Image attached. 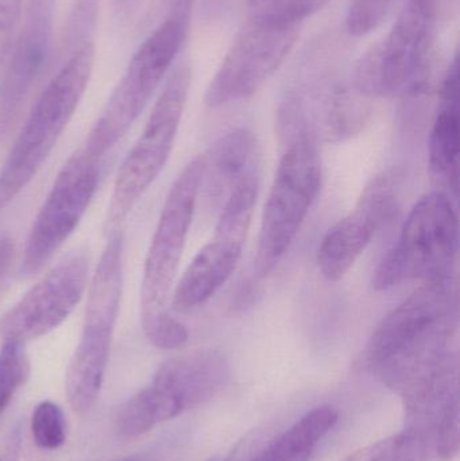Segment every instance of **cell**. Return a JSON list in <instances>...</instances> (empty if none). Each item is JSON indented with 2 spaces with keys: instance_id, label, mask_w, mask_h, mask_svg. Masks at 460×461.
<instances>
[{
  "instance_id": "1",
  "label": "cell",
  "mask_w": 460,
  "mask_h": 461,
  "mask_svg": "<svg viewBox=\"0 0 460 461\" xmlns=\"http://www.w3.org/2000/svg\"><path fill=\"white\" fill-rule=\"evenodd\" d=\"M455 327L453 279L423 284L381 320L365 351L367 366L404 395L456 359Z\"/></svg>"
},
{
  "instance_id": "11",
  "label": "cell",
  "mask_w": 460,
  "mask_h": 461,
  "mask_svg": "<svg viewBox=\"0 0 460 461\" xmlns=\"http://www.w3.org/2000/svg\"><path fill=\"white\" fill-rule=\"evenodd\" d=\"M102 159L81 148L68 159L27 236L22 257L24 278L40 273L80 224L94 200Z\"/></svg>"
},
{
  "instance_id": "9",
  "label": "cell",
  "mask_w": 460,
  "mask_h": 461,
  "mask_svg": "<svg viewBox=\"0 0 460 461\" xmlns=\"http://www.w3.org/2000/svg\"><path fill=\"white\" fill-rule=\"evenodd\" d=\"M440 0H407L391 32L356 62L354 86L367 97L404 95L434 59Z\"/></svg>"
},
{
  "instance_id": "22",
  "label": "cell",
  "mask_w": 460,
  "mask_h": 461,
  "mask_svg": "<svg viewBox=\"0 0 460 461\" xmlns=\"http://www.w3.org/2000/svg\"><path fill=\"white\" fill-rule=\"evenodd\" d=\"M30 360L23 343L5 340L0 348V417L30 376Z\"/></svg>"
},
{
  "instance_id": "4",
  "label": "cell",
  "mask_w": 460,
  "mask_h": 461,
  "mask_svg": "<svg viewBox=\"0 0 460 461\" xmlns=\"http://www.w3.org/2000/svg\"><path fill=\"white\" fill-rule=\"evenodd\" d=\"M123 233L111 230L88 285L80 340L68 366L65 394L76 413H86L99 398L123 293Z\"/></svg>"
},
{
  "instance_id": "15",
  "label": "cell",
  "mask_w": 460,
  "mask_h": 461,
  "mask_svg": "<svg viewBox=\"0 0 460 461\" xmlns=\"http://www.w3.org/2000/svg\"><path fill=\"white\" fill-rule=\"evenodd\" d=\"M245 243L215 230L175 285L170 309L185 314L204 305L234 274Z\"/></svg>"
},
{
  "instance_id": "13",
  "label": "cell",
  "mask_w": 460,
  "mask_h": 461,
  "mask_svg": "<svg viewBox=\"0 0 460 461\" xmlns=\"http://www.w3.org/2000/svg\"><path fill=\"white\" fill-rule=\"evenodd\" d=\"M53 0H30L0 77V143L5 142L21 118L24 103L48 61L50 50Z\"/></svg>"
},
{
  "instance_id": "12",
  "label": "cell",
  "mask_w": 460,
  "mask_h": 461,
  "mask_svg": "<svg viewBox=\"0 0 460 461\" xmlns=\"http://www.w3.org/2000/svg\"><path fill=\"white\" fill-rule=\"evenodd\" d=\"M88 285L89 255L76 249L2 317L0 338L24 344L57 330L83 300Z\"/></svg>"
},
{
  "instance_id": "5",
  "label": "cell",
  "mask_w": 460,
  "mask_h": 461,
  "mask_svg": "<svg viewBox=\"0 0 460 461\" xmlns=\"http://www.w3.org/2000/svg\"><path fill=\"white\" fill-rule=\"evenodd\" d=\"M458 244L453 202L445 192H431L413 205L399 239L378 265L373 286L388 290L410 281H451Z\"/></svg>"
},
{
  "instance_id": "29",
  "label": "cell",
  "mask_w": 460,
  "mask_h": 461,
  "mask_svg": "<svg viewBox=\"0 0 460 461\" xmlns=\"http://www.w3.org/2000/svg\"><path fill=\"white\" fill-rule=\"evenodd\" d=\"M194 0H167V16L191 18L192 5Z\"/></svg>"
},
{
  "instance_id": "16",
  "label": "cell",
  "mask_w": 460,
  "mask_h": 461,
  "mask_svg": "<svg viewBox=\"0 0 460 461\" xmlns=\"http://www.w3.org/2000/svg\"><path fill=\"white\" fill-rule=\"evenodd\" d=\"M229 378V362L221 352L197 349L165 362L151 384L172 395L185 411L212 400Z\"/></svg>"
},
{
  "instance_id": "30",
  "label": "cell",
  "mask_w": 460,
  "mask_h": 461,
  "mask_svg": "<svg viewBox=\"0 0 460 461\" xmlns=\"http://www.w3.org/2000/svg\"><path fill=\"white\" fill-rule=\"evenodd\" d=\"M118 461H140V460H138L137 457H126V459H122V460H118Z\"/></svg>"
},
{
  "instance_id": "23",
  "label": "cell",
  "mask_w": 460,
  "mask_h": 461,
  "mask_svg": "<svg viewBox=\"0 0 460 461\" xmlns=\"http://www.w3.org/2000/svg\"><path fill=\"white\" fill-rule=\"evenodd\" d=\"M329 0H248V15L285 24H302Z\"/></svg>"
},
{
  "instance_id": "28",
  "label": "cell",
  "mask_w": 460,
  "mask_h": 461,
  "mask_svg": "<svg viewBox=\"0 0 460 461\" xmlns=\"http://www.w3.org/2000/svg\"><path fill=\"white\" fill-rule=\"evenodd\" d=\"M14 257V243L7 236H0V282L10 268Z\"/></svg>"
},
{
  "instance_id": "7",
  "label": "cell",
  "mask_w": 460,
  "mask_h": 461,
  "mask_svg": "<svg viewBox=\"0 0 460 461\" xmlns=\"http://www.w3.org/2000/svg\"><path fill=\"white\" fill-rule=\"evenodd\" d=\"M323 178L318 143L307 135L291 138L269 191L261 227L256 268L266 276L285 257L318 199Z\"/></svg>"
},
{
  "instance_id": "21",
  "label": "cell",
  "mask_w": 460,
  "mask_h": 461,
  "mask_svg": "<svg viewBox=\"0 0 460 461\" xmlns=\"http://www.w3.org/2000/svg\"><path fill=\"white\" fill-rule=\"evenodd\" d=\"M439 459L435 438L427 433L405 429L351 454L343 461H435Z\"/></svg>"
},
{
  "instance_id": "26",
  "label": "cell",
  "mask_w": 460,
  "mask_h": 461,
  "mask_svg": "<svg viewBox=\"0 0 460 461\" xmlns=\"http://www.w3.org/2000/svg\"><path fill=\"white\" fill-rule=\"evenodd\" d=\"M97 0H77L75 10L70 16L69 26L67 30V41L73 50L84 43L92 41L89 38L96 23Z\"/></svg>"
},
{
  "instance_id": "6",
  "label": "cell",
  "mask_w": 460,
  "mask_h": 461,
  "mask_svg": "<svg viewBox=\"0 0 460 461\" xmlns=\"http://www.w3.org/2000/svg\"><path fill=\"white\" fill-rule=\"evenodd\" d=\"M189 19L165 16L130 59L84 149L103 159L127 134L169 72L188 34Z\"/></svg>"
},
{
  "instance_id": "17",
  "label": "cell",
  "mask_w": 460,
  "mask_h": 461,
  "mask_svg": "<svg viewBox=\"0 0 460 461\" xmlns=\"http://www.w3.org/2000/svg\"><path fill=\"white\" fill-rule=\"evenodd\" d=\"M200 194L210 207L223 205L243 180L259 172L258 143L251 130L240 127L219 138L203 154Z\"/></svg>"
},
{
  "instance_id": "2",
  "label": "cell",
  "mask_w": 460,
  "mask_h": 461,
  "mask_svg": "<svg viewBox=\"0 0 460 461\" xmlns=\"http://www.w3.org/2000/svg\"><path fill=\"white\" fill-rule=\"evenodd\" d=\"M202 170V156L194 157L170 186L146 255L140 321L146 338L157 348L178 349L188 341V330L173 316L170 300L199 202Z\"/></svg>"
},
{
  "instance_id": "10",
  "label": "cell",
  "mask_w": 460,
  "mask_h": 461,
  "mask_svg": "<svg viewBox=\"0 0 460 461\" xmlns=\"http://www.w3.org/2000/svg\"><path fill=\"white\" fill-rule=\"evenodd\" d=\"M302 24L246 18L205 92V104L223 107L248 99L285 61L300 37Z\"/></svg>"
},
{
  "instance_id": "3",
  "label": "cell",
  "mask_w": 460,
  "mask_h": 461,
  "mask_svg": "<svg viewBox=\"0 0 460 461\" xmlns=\"http://www.w3.org/2000/svg\"><path fill=\"white\" fill-rule=\"evenodd\" d=\"M49 81L0 170V212L32 183L56 148L88 88L95 45L84 43Z\"/></svg>"
},
{
  "instance_id": "20",
  "label": "cell",
  "mask_w": 460,
  "mask_h": 461,
  "mask_svg": "<svg viewBox=\"0 0 460 461\" xmlns=\"http://www.w3.org/2000/svg\"><path fill=\"white\" fill-rule=\"evenodd\" d=\"M183 411L172 395L151 384L122 406L116 417V429L123 438H138Z\"/></svg>"
},
{
  "instance_id": "27",
  "label": "cell",
  "mask_w": 460,
  "mask_h": 461,
  "mask_svg": "<svg viewBox=\"0 0 460 461\" xmlns=\"http://www.w3.org/2000/svg\"><path fill=\"white\" fill-rule=\"evenodd\" d=\"M23 0H0V69L18 37Z\"/></svg>"
},
{
  "instance_id": "8",
  "label": "cell",
  "mask_w": 460,
  "mask_h": 461,
  "mask_svg": "<svg viewBox=\"0 0 460 461\" xmlns=\"http://www.w3.org/2000/svg\"><path fill=\"white\" fill-rule=\"evenodd\" d=\"M191 81V64L184 59L167 78L142 134L122 162L105 218L108 233L126 221L164 170L177 138Z\"/></svg>"
},
{
  "instance_id": "25",
  "label": "cell",
  "mask_w": 460,
  "mask_h": 461,
  "mask_svg": "<svg viewBox=\"0 0 460 461\" xmlns=\"http://www.w3.org/2000/svg\"><path fill=\"white\" fill-rule=\"evenodd\" d=\"M397 0H351L346 16V27L354 37H364L377 29Z\"/></svg>"
},
{
  "instance_id": "24",
  "label": "cell",
  "mask_w": 460,
  "mask_h": 461,
  "mask_svg": "<svg viewBox=\"0 0 460 461\" xmlns=\"http://www.w3.org/2000/svg\"><path fill=\"white\" fill-rule=\"evenodd\" d=\"M32 433L35 444L46 451H54L67 441L64 411L50 401L41 402L32 411Z\"/></svg>"
},
{
  "instance_id": "18",
  "label": "cell",
  "mask_w": 460,
  "mask_h": 461,
  "mask_svg": "<svg viewBox=\"0 0 460 461\" xmlns=\"http://www.w3.org/2000/svg\"><path fill=\"white\" fill-rule=\"evenodd\" d=\"M429 169L446 188H459V65L454 56L439 88V105L428 142Z\"/></svg>"
},
{
  "instance_id": "19",
  "label": "cell",
  "mask_w": 460,
  "mask_h": 461,
  "mask_svg": "<svg viewBox=\"0 0 460 461\" xmlns=\"http://www.w3.org/2000/svg\"><path fill=\"white\" fill-rule=\"evenodd\" d=\"M338 419L339 414L331 406L313 409L250 461H310Z\"/></svg>"
},
{
  "instance_id": "31",
  "label": "cell",
  "mask_w": 460,
  "mask_h": 461,
  "mask_svg": "<svg viewBox=\"0 0 460 461\" xmlns=\"http://www.w3.org/2000/svg\"><path fill=\"white\" fill-rule=\"evenodd\" d=\"M211 461H223V460H221V459H218V457H215V459H212V460H211Z\"/></svg>"
},
{
  "instance_id": "14",
  "label": "cell",
  "mask_w": 460,
  "mask_h": 461,
  "mask_svg": "<svg viewBox=\"0 0 460 461\" xmlns=\"http://www.w3.org/2000/svg\"><path fill=\"white\" fill-rule=\"evenodd\" d=\"M396 212L397 200L391 184L383 178L373 181L356 210L324 235L318 249L321 276L329 282L345 278L378 230L392 221Z\"/></svg>"
}]
</instances>
